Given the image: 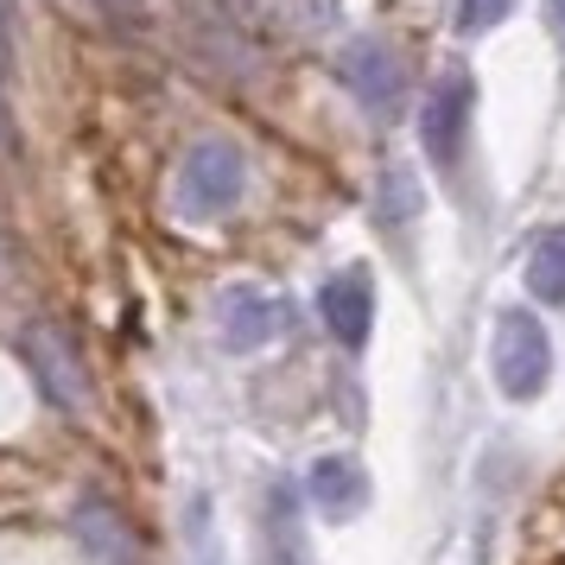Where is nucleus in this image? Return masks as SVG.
Instances as JSON below:
<instances>
[{
	"label": "nucleus",
	"mask_w": 565,
	"mask_h": 565,
	"mask_svg": "<svg viewBox=\"0 0 565 565\" xmlns=\"http://www.w3.org/2000/svg\"><path fill=\"white\" fill-rule=\"evenodd\" d=\"M489 382L502 387V401L527 407L553 382V337L540 324V311L502 306L489 318Z\"/></svg>",
	"instance_id": "obj_1"
},
{
	"label": "nucleus",
	"mask_w": 565,
	"mask_h": 565,
	"mask_svg": "<svg viewBox=\"0 0 565 565\" xmlns=\"http://www.w3.org/2000/svg\"><path fill=\"white\" fill-rule=\"evenodd\" d=\"M337 83L350 89V103L369 121H401V108H407V57L375 32H362L337 52Z\"/></svg>",
	"instance_id": "obj_2"
},
{
	"label": "nucleus",
	"mask_w": 565,
	"mask_h": 565,
	"mask_svg": "<svg viewBox=\"0 0 565 565\" xmlns=\"http://www.w3.org/2000/svg\"><path fill=\"white\" fill-rule=\"evenodd\" d=\"M242 184H248V159L235 140H198L191 153L179 159V204L184 216H223V210L242 204Z\"/></svg>",
	"instance_id": "obj_3"
},
{
	"label": "nucleus",
	"mask_w": 565,
	"mask_h": 565,
	"mask_svg": "<svg viewBox=\"0 0 565 565\" xmlns=\"http://www.w3.org/2000/svg\"><path fill=\"white\" fill-rule=\"evenodd\" d=\"M470 115H477V83L463 64H451L445 77L426 89V108H419V140H426V159L438 172H451L463 153V134H470Z\"/></svg>",
	"instance_id": "obj_4"
},
{
	"label": "nucleus",
	"mask_w": 565,
	"mask_h": 565,
	"mask_svg": "<svg viewBox=\"0 0 565 565\" xmlns=\"http://www.w3.org/2000/svg\"><path fill=\"white\" fill-rule=\"evenodd\" d=\"M286 324H292V306L274 299V292H260V286H248V280L223 286V299H216V337H223V350H235V356L267 350Z\"/></svg>",
	"instance_id": "obj_5"
},
{
	"label": "nucleus",
	"mask_w": 565,
	"mask_h": 565,
	"mask_svg": "<svg viewBox=\"0 0 565 565\" xmlns=\"http://www.w3.org/2000/svg\"><path fill=\"white\" fill-rule=\"evenodd\" d=\"M26 356H32L39 387H45V401H57L71 419H89V375H83L77 350L64 343V331H52V324H32V331H26Z\"/></svg>",
	"instance_id": "obj_6"
},
{
	"label": "nucleus",
	"mask_w": 565,
	"mask_h": 565,
	"mask_svg": "<svg viewBox=\"0 0 565 565\" xmlns=\"http://www.w3.org/2000/svg\"><path fill=\"white\" fill-rule=\"evenodd\" d=\"M306 502L324 521H356L369 502H375V483H369V470H362L356 451H324V458L306 470Z\"/></svg>",
	"instance_id": "obj_7"
},
{
	"label": "nucleus",
	"mask_w": 565,
	"mask_h": 565,
	"mask_svg": "<svg viewBox=\"0 0 565 565\" xmlns=\"http://www.w3.org/2000/svg\"><path fill=\"white\" fill-rule=\"evenodd\" d=\"M318 318H324V331L343 350H362L369 331H375V280H369V267H343V274H331L318 286Z\"/></svg>",
	"instance_id": "obj_8"
},
{
	"label": "nucleus",
	"mask_w": 565,
	"mask_h": 565,
	"mask_svg": "<svg viewBox=\"0 0 565 565\" xmlns=\"http://www.w3.org/2000/svg\"><path fill=\"white\" fill-rule=\"evenodd\" d=\"M260 546H267V565H306V521H299V483L292 477H274L267 483Z\"/></svg>",
	"instance_id": "obj_9"
},
{
	"label": "nucleus",
	"mask_w": 565,
	"mask_h": 565,
	"mask_svg": "<svg viewBox=\"0 0 565 565\" xmlns=\"http://www.w3.org/2000/svg\"><path fill=\"white\" fill-rule=\"evenodd\" d=\"M77 540H83V553H89L96 565H134L140 559L134 527L115 514V502H96V495H83L77 502Z\"/></svg>",
	"instance_id": "obj_10"
},
{
	"label": "nucleus",
	"mask_w": 565,
	"mask_h": 565,
	"mask_svg": "<svg viewBox=\"0 0 565 565\" xmlns=\"http://www.w3.org/2000/svg\"><path fill=\"white\" fill-rule=\"evenodd\" d=\"M521 274H527V292H534L540 306H565V230L540 235Z\"/></svg>",
	"instance_id": "obj_11"
},
{
	"label": "nucleus",
	"mask_w": 565,
	"mask_h": 565,
	"mask_svg": "<svg viewBox=\"0 0 565 565\" xmlns=\"http://www.w3.org/2000/svg\"><path fill=\"white\" fill-rule=\"evenodd\" d=\"M382 223L394 230V223H419V210H426V191H419V172H413L407 159L401 166H387L382 172Z\"/></svg>",
	"instance_id": "obj_12"
},
{
	"label": "nucleus",
	"mask_w": 565,
	"mask_h": 565,
	"mask_svg": "<svg viewBox=\"0 0 565 565\" xmlns=\"http://www.w3.org/2000/svg\"><path fill=\"white\" fill-rule=\"evenodd\" d=\"M184 540H191V565H223V546H216V521H210L204 489H198L191 509H184Z\"/></svg>",
	"instance_id": "obj_13"
},
{
	"label": "nucleus",
	"mask_w": 565,
	"mask_h": 565,
	"mask_svg": "<svg viewBox=\"0 0 565 565\" xmlns=\"http://www.w3.org/2000/svg\"><path fill=\"white\" fill-rule=\"evenodd\" d=\"M502 20H509V0H458V32H470V39Z\"/></svg>",
	"instance_id": "obj_14"
},
{
	"label": "nucleus",
	"mask_w": 565,
	"mask_h": 565,
	"mask_svg": "<svg viewBox=\"0 0 565 565\" xmlns=\"http://www.w3.org/2000/svg\"><path fill=\"white\" fill-rule=\"evenodd\" d=\"M546 26H553V32L565 39V0H546Z\"/></svg>",
	"instance_id": "obj_15"
},
{
	"label": "nucleus",
	"mask_w": 565,
	"mask_h": 565,
	"mask_svg": "<svg viewBox=\"0 0 565 565\" xmlns=\"http://www.w3.org/2000/svg\"><path fill=\"white\" fill-rule=\"evenodd\" d=\"M96 7H108V13H121V7H134V0H96Z\"/></svg>",
	"instance_id": "obj_16"
}]
</instances>
